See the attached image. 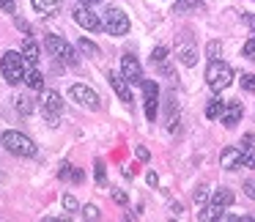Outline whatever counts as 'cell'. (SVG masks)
Listing matches in <instances>:
<instances>
[{
    "mask_svg": "<svg viewBox=\"0 0 255 222\" xmlns=\"http://www.w3.org/2000/svg\"><path fill=\"white\" fill-rule=\"evenodd\" d=\"M25 69H28V61H25L22 52H3V58H0V72H3V77H6L8 85H17L25 80Z\"/></svg>",
    "mask_w": 255,
    "mask_h": 222,
    "instance_id": "obj_1",
    "label": "cell"
},
{
    "mask_svg": "<svg viewBox=\"0 0 255 222\" xmlns=\"http://www.w3.org/2000/svg\"><path fill=\"white\" fill-rule=\"evenodd\" d=\"M206 83H209V88L214 94H220V91H225L233 83V69L225 61H220V58L209 61V66H206Z\"/></svg>",
    "mask_w": 255,
    "mask_h": 222,
    "instance_id": "obj_2",
    "label": "cell"
},
{
    "mask_svg": "<svg viewBox=\"0 0 255 222\" xmlns=\"http://www.w3.org/2000/svg\"><path fill=\"white\" fill-rule=\"evenodd\" d=\"M0 143H3V148L14 156H36V143L22 132H3Z\"/></svg>",
    "mask_w": 255,
    "mask_h": 222,
    "instance_id": "obj_3",
    "label": "cell"
},
{
    "mask_svg": "<svg viewBox=\"0 0 255 222\" xmlns=\"http://www.w3.org/2000/svg\"><path fill=\"white\" fill-rule=\"evenodd\" d=\"M44 50L50 52L52 58L63 61L66 66H77V63H80V58H77V52H74V47L69 44L66 39H61V36H47V39H44Z\"/></svg>",
    "mask_w": 255,
    "mask_h": 222,
    "instance_id": "obj_4",
    "label": "cell"
},
{
    "mask_svg": "<svg viewBox=\"0 0 255 222\" xmlns=\"http://www.w3.org/2000/svg\"><path fill=\"white\" fill-rule=\"evenodd\" d=\"M39 105H41V112H44L47 123H50V126H58V121H61V112H63V99H61V94H58V91H44V88H41Z\"/></svg>",
    "mask_w": 255,
    "mask_h": 222,
    "instance_id": "obj_5",
    "label": "cell"
},
{
    "mask_svg": "<svg viewBox=\"0 0 255 222\" xmlns=\"http://www.w3.org/2000/svg\"><path fill=\"white\" fill-rule=\"evenodd\" d=\"M69 96H72L77 105L88 107V110H99V107H102L99 94H96L94 88H88V85H83V83H74L72 88H69Z\"/></svg>",
    "mask_w": 255,
    "mask_h": 222,
    "instance_id": "obj_6",
    "label": "cell"
},
{
    "mask_svg": "<svg viewBox=\"0 0 255 222\" xmlns=\"http://www.w3.org/2000/svg\"><path fill=\"white\" fill-rule=\"evenodd\" d=\"M105 28L110 36H127L129 33V17L121 11V8H107L105 11Z\"/></svg>",
    "mask_w": 255,
    "mask_h": 222,
    "instance_id": "obj_7",
    "label": "cell"
},
{
    "mask_svg": "<svg viewBox=\"0 0 255 222\" xmlns=\"http://www.w3.org/2000/svg\"><path fill=\"white\" fill-rule=\"evenodd\" d=\"M176 55H178V61H181L184 66H195V63H198V47H195L192 33H189V30H184V33L178 36Z\"/></svg>",
    "mask_w": 255,
    "mask_h": 222,
    "instance_id": "obj_8",
    "label": "cell"
},
{
    "mask_svg": "<svg viewBox=\"0 0 255 222\" xmlns=\"http://www.w3.org/2000/svg\"><path fill=\"white\" fill-rule=\"evenodd\" d=\"M143 99H145V118L154 123L156 110H159V85L154 80H143Z\"/></svg>",
    "mask_w": 255,
    "mask_h": 222,
    "instance_id": "obj_9",
    "label": "cell"
},
{
    "mask_svg": "<svg viewBox=\"0 0 255 222\" xmlns=\"http://www.w3.org/2000/svg\"><path fill=\"white\" fill-rule=\"evenodd\" d=\"M121 74L129 80L132 85H143V69H140V63H137V58L132 55V52H127V55L121 58Z\"/></svg>",
    "mask_w": 255,
    "mask_h": 222,
    "instance_id": "obj_10",
    "label": "cell"
},
{
    "mask_svg": "<svg viewBox=\"0 0 255 222\" xmlns=\"http://www.w3.org/2000/svg\"><path fill=\"white\" fill-rule=\"evenodd\" d=\"M74 19H77V25H80V28L91 30V33H96V30H102V28H105V25H102V19L96 17V14L91 11L88 6H80L77 11H74Z\"/></svg>",
    "mask_w": 255,
    "mask_h": 222,
    "instance_id": "obj_11",
    "label": "cell"
},
{
    "mask_svg": "<svg viewBox=\"0 0 255 222\" xmlns=\"http://www.w3.org/2000/svg\"><path fill=\"white\" fill-rule=\"evenodd\" d=\"M107 80H110L113 91H116V94L121 96L124 105H132V83H129V80L124 77V74H116V72L107 74Z\"/></svg>",
    "mask_w": 255,
    "mask_h": 222,
    "instance_id": "obj_12",
    "label": "cell"
},
{
    "mask_svg": "<svg viewBox=\"0 0 255 222\" xmlns=\"http://www.w3.org/2000/svg\"><path fill=\"white\" fill-rule=\"evenodd\" d=\"M242 115H244V105H242V102L233 99V102H225V112H222L220 121L225 123L228 129H233L239 121H242Z\"/></svg>",
    "mask_w": 255,
    "mask_h": 222,
    "instance_id": "obj_13",
    "label": "cell"
},
{
    "mask_svg": "<svg viewBox=\"0 0 255 222\" xmlns=\"http://www.w3.org/2000/svg\"><path fill=\"white\" fill-rule=\"evenodd\" d=\"M220 165L225 167V170H236V167H242V148H225L220 154Z\"/></svg>",
    "mask_w": 255,
    "mask_h": 222,
    "instance_id": "obj_14",
    "label": "cell"
},
{
    "mask_svg": "<svg viewBox=\"0 0 255 222\" xmlns=\"http://www.w3.org/2000/svg\"><path fill=\"white\" fill-rule=\"evenodd\" d=\"M189 11H195V14H203L206 11V3H200V0H178L176 6H173V14H189Z\"/></svg>",
    "mask_w": 255,
    "mask_h": 222,
    "instance_id": "obj_15",
    "label": "cell"
},
{
    "mask_svg": "<svg viewBox=\"0 0 255 222\" xmlns=\"http://www.w3.org/2000/svg\"><path fill=\"white\" fill-rule=\"evenodd\" d=\"M25 85H28V88H36V91L44 88V77H41V72L33 63H28V69H25Z\"/></svg>",
    "mask_w": 255,
    "mask_h": 222,
    "instance_id": "obj_16",
    "label": "cell"
},
{
    "mask_svg": "<svg viewBox=\"0 0 255 222\" xmlns=\"http://www.w3.org/2000/svg\"><path fill=\"white\" fill-rule=\"evenodd\" d=\"M61 3L63 0H33V8L39 14H44V17H52V14H58Z\"/></svg>",
    "mask_w": 255,
    "mask_h": 222,
    "instance_id": "obj_17",
    "label": "cell"
},
{
    "mask_svg": "<svg viewBox=\"0 0 255 222\" xmlns=\"http://www.w3.org/2000/svg\"><path fill=\"white\" fill-rule=\"evenodd\" d=\"M58 178H61V181L80 184V181L85 178V173H83V170H77V167H72V165H61V170H58Z\"/></svg>",
    "mask_w": 255,
    "mask_h": 222,
    "instance_id": "obj_18",
    "label": "cell"
},
{
    "mask_svg": "<svg viewBox=\"0 0 255 222\" xmlns=\"http://www.w3.org/2000/svg\"><path fill=\"white\" fill-rule=\"evenodd\" d=\"M222 112H225V102H222L220 96L209 99V105H206V118H209V121H217V118H222Z\"/></svg>",
    "mask_w": 255,
    "mask_h": 222,
    "instance_id": "obj_19",
    "label": "cell"
},
{
    "mask_svg": "<svg viewBox=\"0 0 255 222\" xmlns=\"http://www.w3.org/2000/svg\"><path fill=\"white\" fill-rule=\"evenodd\" d=\"M22 55H25V61H28V63H33V66H36V63H39V55H41L39 44H36L33 39H25L22 41Z\"/></svg>",
    "mask_w": 255,
    "mask_h": 222,
    "instance_id": "obj_20",
    "label": "cell"
},
{
    "mask_svg": "<svg viewBox=\"0 0 255 222\" xmlns=\"http://www.w3.org/2000/svg\"><path fill=\"white\" fill-rule=\"evenodd\" d=\"M211 203H217V206H222V209H225V206H231L233 203V192L228 187H220L214 192V198H211Z\"/></svg>",
    "mask_w": 255,
    "mask_h": 222,
    "instance_id": "obj_21",
    "label": "cell"
},
{
    "mask_svg": "<svg viewBox=\"0 0 255 222\" xmlns=\"http://www.w3.org/2000/svg\"><path fill=\"white\" fill-rule=\"evenodd\" d=\"M198 220H200V222H209V220H222V206L211 203L209 209H203V211L198 214Z\"/></svg>",
    "mask_w": 255,
    "mask_h": 222,
    "instance_id": "obj_22",
    "label": "cell"
},
{
    "mask_svg": "<svg viewBox=\"0 0 255 222\" xmlns=\"http://www.w3.org/2000/svg\"><path fill=\"white\" fill-rule=\"evenodd\" d=\"M242 167L255 170V145H242Z\"/></svg>",
    "mask_w": 255,
    "mask_h": 222,
    "instance_id": "obj_23",
    "label": "cell"
},
{
    "mask_svg": "<svg viewBox=\"0 0 255 222\" xmlns=\"http://www.w3.org/2000/svg\"><path fill=\"white\" fill-rule=\"evenodd\" d=\"M94 178H96L99 187H105V184H107V170H105V162H102V159H96V165H94Z\"/></svg>",
    "mask_w": 255,
    "mask_h": 222,
    "instance_id": "obj_24",
    "label": "cell"
},
{
    "mask_svg": "<svg viewBox=\"0 0 255 222\" xmlns=\"http://www.w3.org/2000/svg\"><path fill=\"white\" fill-rule=\"evenodd\" d=\"M80 50H83V52H88V55H94V58H99V47H96L94 44V41H88V39H80Z\"/></svg>",
    "mask_w": 255,
    "mask_h": 222,
    "instance_id": "obj_25",
    "label": "cell"
},
{
    "mask_svg": "<svg viewBox=\"0 0 255 222\" xmlns=\"http://www.w3.org/2000/svg\"><path fill=\"white\" fill-rule=\"evenodd\" d=\"M206 55H209L211 61H217V58L222 55V44H220V41H209V47H206Z\"/></svg>",
    "mask_w": 255,
    "mask_h": 222,
    "instance_id": "obj_26",
    "label": "cell"
},
{
    "mask_svg": "<svg viewBox=\"0 0 255 222\" xmlns=\"http://www.w3.org/2000/svg\"><path fill=\"white\" fill-rule=\"evenodd\" d=\"M14 102H17V110L22 112V115H28V112L33 110V105H30V99H28V96H17Z\"/></svg>",
    "mask_w": 255,
    "mask_h": 222,
    "instance_id": "obj_27",
    "label": "cell"
},
{
    "mask_svg": "<svg viewBox=\"0 0 255 222\" xmlns=\"http://www.w3.org/2000/svg\"><path fill=\"white\" fill-rule=\"evenodd\" d=\"M242 88L247 94H255V74H242Z\"/></svg>",
    "mask_w": 255,
    "mask_h": 222,
    "instance_id": "obj_28",
    "label": "cell"
},
{
    "mask_svg": "<svg viewBox=\"0 0 255 222\" xmlns=\"http://www.w3.org/2000/svg\"><path fill=\"white\" fill-rule=\"evenodd\" d=\"M151 61H154V63H162V61H167V47H156V50L151 52Z\"/></svg>",
    "mask_w": 255,
    "mask_h": 222,
    "instance_id": "obj_29",
    "label": "cell"
},
{
    "mask_svg": "<svg viewBox=\"0 0 255 222\" xmlns=\"http://www.w3.org/2000/svg\"><path fill=\"white\" fill-rule=\"evenodd\" d=\"M192 198H195V203H198V206H203V203H206V198H209V189H206V187H198Z\"/></svg>",
    "mask_w": 255,
    "mask_h": 222,
    "instance_id": "obj_30",
    "label": "cell"
},
{
    "mask_svg": "<svg viewBox=\"0 0 255 222\" xmlns=\"http://www.w3.org/2000/svg\"><path fill=\"white\" fill-rule=\"evenodd\" d=\"M63 209H66V211H77V209H80V203L72 198V195H63Z\"/></svg>",
    "mask_w": 255,
    "mask_h": 222,
    "instance_id": "obj_31",
    "label": "cell"
},
{
    "mask_svg": "<svg viewBox=\"0 0 255 222\" xmlns=\"http://www.w3.org/2000/svg\"><path fill=\"white\" fill-rule=\"evenodd\" d=\"M244 58H250V61H255V39H250L247 44H244Z\"/></svg>",
    "mask_w": 255,
    "mask_h": 222,
    "instance_id": "obj_32",
    "label": "cell"
},
{
    "mask_svg": "<svg viewBox=\"0 0 255 222\" xmlns=\"http://www.w3.org/2000/svg\"><path fill=\"white\" fill-rule=\"evenodd\" d=\"M83 217L85 220H99V211H96L94 206H83Z\"/></svg>",
    "mask_w": 255,
    "mask_h": 222,
    "instance_id": "obj_33",
    "label": "cell"
},
{
    "mask_svg": "<svg viewBox=\"0 0 255 222\" xmlns=\"http://www.w3.org/2000/svg\"><path fill=\"white\" fill-rule=\"evenodd\" d=\"M113 200H116V203H121V206H127V203H129L127 192H121V189H116V192H113Z\"/></svg>",
    "mask_w": 255,
    "mask_h": 222,
    "instance_id": "obj_34",
    "label": "cell"
},
{
    "mask_svg": "<svg viewBox=\"0 0 255 222\" xmlns=\"http://www.w3.org/2000/svg\"><path fill=\"white\" fill-rule=\"evenodd\" d=\"M0 8H3L6 14H14V11H17V6H14V0H0Z\"/></svg>",
    "mask_w": 255,
    "mask_h": 222,
    "instance_id": "obj_35",
    "label": "cell"
},
{
    "mask_svg": "<svg viewBox=\"0 0 255 222\" xmlns=\"http://www.w3.org/2000/svg\"><path fill=\"white\" fill-rule=\"evenodd\" d=\"M244 195H247L250 200H255V181H247V184H244Z\"/></svg>",
    "mask_w": 255,
    "mask_h": 222,
    "instance_id": "obj_36",
    "label": "cell"
},
{
    "mask_svg": "<svg viewBox=\"0 0 255 222\" xmlns=\"http://www.w3.org/2000/svg\"><path fill=\"white\" fill-rule=\"evenodd\" d=\"M134 154H137V159H140V162H148V156H151V154H148V148H143V145H137V151H134Z\"/></svg>",
    "mask_w": 255,
    "mask_h": 222,
    "instance_id": "obj_37",
    "label": "cell"
},
{
    "mask_svg": "<svg viewBox=\"0 0 255 222\" xmlns=\"http://www.w3.org/2000/svg\"><path fill=\"white\" fill-rule=\"evenodd\" d=\"M244 22H247V25H250V28H253V30H255V14H244Z\"/></svg>",
    "mask_w": 255,
    "mask_h": 222,
    "instance_id": "obj_38",
    "label": "cell"
},
{
    "mask_svg": "<svg viewBox=\"0 0 255 222\" xmlns=\"http://www.w3.org/2000/svg\"><path fill=\"white\" fill-rule=\"evenodd\" d=\"M17 28H19V30H25V33H30V25L25 22V19H17Z\"/></svg>",
    "mask_w": 255,
    "mask_h": 222,
    "instance_id": "obj_39",
    "label": "cell"
},
{
    "mask_svg": "<svg viewBox=\"0 0 255 222\" xmlns=\"http://www.w3.org/2000/svg\"><path fill=\"white\" fill-rule=\"evenodd\" d=\"M148 184H151V187H156V184H159V176H156V173H148Z\"/></svg>",
    "mask_w": 255,
    "mask_h": 222,
    "instance_id": "obj_40",
    "label": "cell"
},
{
    "mask_svg": "<svg viewBox=\"0 0 255 222\" xmlns=\"http://www.w3.org/2000/svg\"><path fill=\"white\" fill-rule=\"evenodd\" d=\"M83 6H94V3H99V0H80Z\"/></svg>",
    "mask_w": 255,
    "mask_h": 222,
    "instance_id": "obj_41",
    "label": "cell"
}]
</instances>
